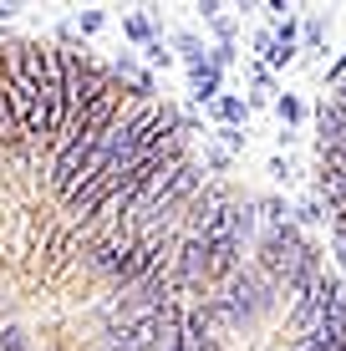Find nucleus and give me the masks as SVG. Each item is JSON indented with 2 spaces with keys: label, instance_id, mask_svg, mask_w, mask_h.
<instances>
[{
  "label": "nucleus",
  "instance_id": "1",
  "mask_svg": "<svg viewBox=\"0 0 346 351\" xmlns=\"http://www.w3.org/2000/svg\"><path fill=\"white\" fill-rule=\"evenodd\" d=\"M249 250H255V260H249V265H255V270L265 275V280L285 285V280H291V270H295V265H301L306 255H311L316 245L301 234V224H295V219H285V224H270V229H260V234H255V245H249Z\"/></svg>",
  "mask_w": 346,
  "mask_h": 351
},
{
  "label": "nucleus",
  "instance_id": "2",
  "mask_svg": "<svg viewBox=\"0 0 346 351\" xmlns=\"http://www.w3.org/2000/svg\"><path fill=\"white\" fill-rule=\"evenodd\" d=\"M188 97H194V102H204V107H214V102L224 97V71L209 66V62L188 66Z\"/></svg>",
  "mask_w": 346,
  "mask_h": 351
},
{
  "label": "nucleus",
  "instance_id": "3",
  "mask_svg": "<svg viewBox=\"0 0 346 351\" xmlns=\"http://www.w3.org/2000/svg\"><path fill=\"white\" fill-rule=\"evenodd\" d=\"M209 112H214V123H219V128H240L245 117H249V107H245V102H240V97H234V92H224L219 102L209 107Z\"/></svg>",
  "mask_w": 346,
  "mask_h": 351
},
{
  "label": "nucleus",
  "instance_id": "4",
  "mask_svg": "<svg viewBox=\"0 0 346 351\" xmlns=\"http://www.w3.org/2000/svg\"><path fill=\"white\" fill-rule=\"evenodd\" d=\"M173 46H178V56H184V66H199V62H209V46L199 41L194 31H178V36H173Z\"/></svg>",
  "mask_w": 346,
  "mask_h": 351
},
{
  "label": "nucleus",
  "instance_id": "5",
  "mask_svg": "<svg viewBox=\"0 0 346 351\" xmlns=\"http://www.w3.org/2000/svg\"><path fill=\"white\" fill-rule=\"evenodd\" d=\"M123 31H127V41H138V46H153V41H158V31H153V16H148V10H143V16H127Z\"/></svg>",
  "mask_w": 346,
  "mask_h": 351
},
{
  "label": "nucleus",
  "instance_id": "6",
  "mask_svg": "<svg viewBox=\"0 0 346 351\" xmlns=\"http://www.w3.org/2000/svg\"><path fill=\"white\" fill-rule=\"evenodd\" d=\"M275 117L285 123V132H295V123H301V117H306L301 97H295V92H285V97H275Z\"/></svg>",
  "mask_w": 346,
  "mask_h": 351
},
{
  "label": "nucleus",
  "instance_id": "7",
  "mask_svg": "<svg viewBox=\"0 0 346 351\" xmlns=\"http://www.w3.org/2000/svg\"><path fill=\"white\" fill-rule=\"evenodd\" d=\"M321 41H326V26H321V21H306V26H301V51L321 56Z\"/></svg>",
  "mask_w": 346,
  "mask_h": 351
},
{
  "label": "nucleus",
  "instance_id": "8",
  "mask_svg": "<svg viewBox=\"0 0 346 351\" xmlns=\"http://www.w3.org/2000/svg\"><path fill=\"white\" fill-rule=\"evenodd\" d=\"M295 224H326V209H321V199H301V209H295Z\"/></svg>",
  "mask_w": 346,
  "mask_h": 351
},
{
  "label": "nucleus",
  "instance_id": "9",
  "mask_svg": "<svg viewBox=\"0 0 346 351\" xmlns=\"http://www.w3.org/2000/svg\"><path fill=\"white\" fill-rule=\"evenodd\" d=\"M249 87L255 92H275V77H270L265 62H249Z\"/></svg>",
  "mask_w": 346,
  "mask_h": 351
},
{
  "label": "nucleus",
  "instance_id": "10",
  "mask_svg": "<svg viewBox=\"0 0 346 351\" xmlns=\"http://www.w3.org/2000/svg\"><path fill=\"white\" fill-rule=\"evenodd\" d=\"M214 132H219L224 153H240V148H245V132H240V128H214Z\"/></svg>",
  "mask_w": 346,
  "mask_h": 351
},
{
  "label": "nucleus",
  "instance_id": "11",
  "mask_svg": "<svg viewBox=\"0 0 346 351\" xmlns=\"http://www.w3.org/2000/svg\"><path fill=\"white\" fill-rule=\"evenodd\" d=\"M107 26V10H87V16H82V36H97Z\"/></svg>",
  "mask_w": 346,
  "mask_h": 351
},
{
  "label": "nucleus",
  "instance_id": "12",
  "mask_svg": "<svg viewBox=\"0 0 346 351\" xmlns=\"http://www.w3.org/2000/svg\"><path fill=\"white\" fill-rule=\"evenodd\" d=\"M204 168H209V173H224V168H230V153H224V148H209V153H204Z\"/></svg>",
  "mask_w": 346,
  "mask_h": 351
},
{
  "label": "nucleus",
  "instance_id": "13",
  "mask_svg": "<svg viewBox=\"0 0 346 351\" xmlns=\"http://www.w3.org/2000/svg\"><path fill=\"white\" fill-rule=\"evenodd\" d=\"M143 51H148V62H153V66H169V62H173V56H169V46H163V36H158L153 46H143Z\"/></svg>",
  "mask_w": 346,
  "mask_h": 351
},
{
  "label": "nucleus",
  "instance_id": "14",
  "mask_svg": "<svg viewBox=\"0 0 346 351\" xmlns=\"http://www.w3.org/2000/svg\"><path fill=\"white\" fill-rule=\"evenodd\" d=\"M326 82H331V87H336V82H346V51L336 56V62H331L326 66Z\"/></svg>",
  "mask_w": 346,
  "mask_h": 351
},
{
  "label": "nucleus",
  "instance_id": "15",
  "mask_svg": "<svg viewBox=\"0 0 346 351\" xmlns=\"http://www.w3.org/2000/svg\"><path fill=\"white\" fill-rule=\"evenodd\" d=\"M270 46H275V41H270V31H260V36H255V51H260V62H270Z\"/></svg>",
  "mask_w": 346,
  "mask_h": 351
},
{
  "label": "nucleus",
  "instance_id": "16",
  "mask_svg": "<svg viewBox=\"0 0 346 351\" xmlns=\"http://www.w3.org/2000/svg\"><path fill=\"white\" fill-rule=\"evenodd\" d=\"M331 239H336V255H341V265H346V229H336Z\"/></svg>",
  "mask_w": 346,
  "mask_h": 351
}]
</instances>
